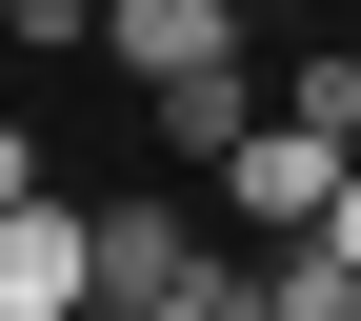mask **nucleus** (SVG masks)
Segmentation results:
<instances>
[{
	"mask_svg": "<svg viewBox=\"0 0 361 321\" xmlns=\"http://www.w3.org/2000/svg\"><path fill=\"white\" fill-rule=\"evenodd\" d=\"M221 201H241V241H322V201H341V141L261 101V121H241V161H221Z\"/></svg>",
	"mask_w": 361,
	"mask_h": 321,
	"instance_id": "nucleus-1",
	"label": "nucleus"
},
{
	"mask_svg": "<svg viewBox=\"0 0 361 321\" xmlns=\"http://www.w3.org/2000/svg\"><path fill=\"white\" fill-rule=\"evenodd\" d=\"M80 301H101V201H61V181L0 201V321H80Z\"/></svg>",
	"mask_w": 361,
	"mask_h": 321,
	"instance_id": "nucleus-2",
	"label": "nucleus"
},
{
	"mask_svg": "<svg viewBox=\"0 0 361 321\" xmlns=\"http://www.w3.org/2000/svg\"><path fill=\"white\" fill-rule=\"evenodd\" d=\"M101 61L141 80V101H161V80H221V61H241V0H101Z\"/></svg>",
	"mask_w": 361,
	"mask_h": 321,
	"instance_id": "nucleus-3",
	"label": "nucleus"
},
{
	"mask_svg": "<svg viewBox=\"0 0 361 321\" xmlns=\"http://www.w3.org/2000/svg\"><path fill=\"white\" fill-rule=\"evenodd\" d=\"M261 321H361V261L341 241H261Z\"/></svg>",
	"mask_w": 361,
	"mask_h": 321,
	"instance_id": "nucleus-4",
	"label": "nucleus"
},
{
	"mask_svg": "<svg viewBox=\"0 0 361 321\" xmlns=\"http://www.w3.org/2000/svg\"><path fill=\"white\" fill-rule=\"evenodd\" d=\"M241 121H261V101H241V61H221V80H161V141H180V161H201V181H221V161H241Z\"/></svg>",
	"mask_w": 361,
	"mask_h": 321,
	"instance_id": "nucleus-5",
	"label": "nucleus"
},
{
	"mask_svg": "<svg viewBox=\"0 0 361 321\" xmlns=\"http://www.w3.org/2000/svg\"><path fill=\"white\" fill-rule=\"evenodd\" d=\"M281 121H322V141L361 161V61H341V40H322V61H301V80H281Z\"/></svg>",
	"mask_w": 361,
	"mask_h": 321,
	"instance_id": "nucleus-6",
	"label": "nucleus"
},
{
	"mask_svg": "<svg viewBox=\"0 0 361 321\" xmlns=\"http://www.w3.org/2000/svg\"><path fill=\"white\" fill-rule=\"evenodd\" d=\"M0 201H40V141H20V121H0Z\"/></svg>",
	"mask_w": 361,
	"mask_h": 321,
	"instance_id": "nucleus-7",
	"label": "nucleus"
},
{
	"mask_svg": "<svg viewBox=\"0 0 361 321\" xmlns=\"http://www.w3.org/2000/svg\"><path fill=\"white\" fill-rule=\"evenodd\" d=\"M322 241H341V261H361V161H341V201H322Z\"/></svg>",
	"mask_w": 361,
	"mask_h": 321,
	"instance_id": "nucleus-8",
	"label": "nucleus"
},
{
	"mask_svg": "<svg viewBox=\"0 0 361 321\" xmlns=\"http://www.w3.org/2000/svg\"><path fill=\"white\" fill-rule=\"evenodd\" d=\"M121 321H241V301H121Z\"/></svg>",
	"mask_w": 361,
	"mask_h": 321,
	"instance_id": "nucleus-9",
	"label": "nucleus"
}]
</instances>
